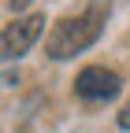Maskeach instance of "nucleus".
I'll return each instance as SVG.
<instances>
[{"label":"nucleus","mask_w":130,"mask_h":133,"mask_svg":"<svg viewBox=\"0 0 130 133\" xmlns=\"http://www.w3.org/2000/svg\"><path fill=\"white\" fill-rule=\"evenodd\" d=\"M104 19H108V4H93L86 11H78V15L60 19L52 26V33H48V41H45V52L52 59H71L78 52H86V48L101 37Z\"/></svg>","instance_id":"f257e3e1"},{"label":"nucleus","mask_w":130,"mask_h":133,"mask_svg":"<svg viewBox=\"0 0 130 133\" xmlns=\"http://www.w3.org/2000/svg\"><path fill=\"white\" fill-rule=\"evenodd\" d=\"M41 30H45V15H26V19H15L11 26H4L0 30V59H19L41 37Z\"/></svg>","instance_id":"f03ea898"},{"label":"nucleus","mask_w":130,"mask_h":133,"mask_svg":"<svg viewBox=\"0 0 130 133\" xmlns=\"http://www.w3.org/2000/svg\"><path fill=\"white\" fill-rule=\"evenodd\" d=\"M119 85H123L119 74L108 70V66H86V70L74 78V92L82 100H111L119 92Z\"/></svg>","instance_id":"7ed1b4c3"},{"label":"nucleus","mask_w":130,"mask_h":133,"mask_svg":"<svg viewBox=\"0 0 130 133\" xmlns=\"http://www.w3.org/2000/svg\"><path fill=\"white\" fill-rule=\"evenodd\" d=\"M119 126H123V129H130V100H126V107L119 111Z\"/></svg>","instance_id":"20e7f679"},{"label":"nucleus","mask_w":130,"mask_h":133,"mask_svg":"<svg viewBox=\"0 0 130 133\" xmlns=\"http://www.w3.org/2000/svg\"><path fill=\"white\" fill-rule=\"evenodd\" d=\"M34 0H11V11H22V8H30Z\"/></svg>","instance_id":"39448f33"}]
</instances>
